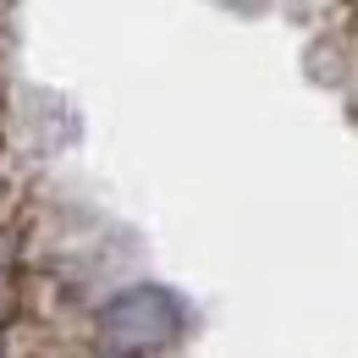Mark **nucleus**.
Masks as SVG:
<instances>
[{
	"instance_id": "1",
	"label": "nucleus",
	"mask_w": 358,
	"mask_h": 358,
	"mask_svg": "<svg viewBox=\"0 0 358 358\" xmlns=\"http://www.w3.org/2000/svg\"><path fill=\"white\" fill-rule=\"evenodd\" d=\"M171 331H177V303L160 287H133L99 314V348L110 358L155 353L160 342H171Z\"/></svg>"
}]
</instances>
